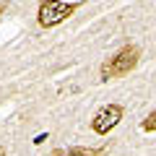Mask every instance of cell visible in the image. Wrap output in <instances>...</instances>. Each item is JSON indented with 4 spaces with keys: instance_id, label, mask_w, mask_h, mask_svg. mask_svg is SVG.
Wrapping results in <instances>:
<instances>
[{
    "instance_id": "obj_1",
    "label": "cell",
    "mask_w": 156,
    "mask_h": 156,
    "mask_svg": "<svg viewBox=\"0 0 156 156\" xmlns=\"http://www.w3.org/2000/svg\"><path fill=\"white\" fill-rule=\"evenodd\" d=\"M140 62V47L135 44H125L120 52H115L112 57H107L99 68L101 81H112V78H122L128 76L130 70H135Z\"/></svg>"
},
{
    "instance_id": "obj_2",
    "label": "cell",
    "mask_w": 156,
    "mask_h": 156,
    "mask_svg": "<svg viewBox=\"0 0 156 156\" xmlns=\"http://www.w3.org/2000/svg\"><path fill=\"white\" fill-rule=\"evenodd\" d=\"M78 11V3H62V0H42L37 11V23L42 29H52L60 26L62 21L73 16Z\"/></svg>"
},
{
    "instance_id": "obj_3",
    "label": "cell",
    "mask_w": 156,
    "mask_h": 156,
    "mask_svg": "<svg viewBox=\"0 0 156 156\" xmlns=\"http://www.w3.org/2000/svg\"><path fill=\"white\" fill-rule=\"evenodd\" d=\"M122 115H125L122 104H104L94 117H91V130H94L96 135H107L109 130H115L117 125H120Z\"/></svg>"
},
{
    "instance_id": "obj_4",
    "label": "cell",
    "mask_w": 156,
    "mask_h": 156,
    "mask_svg": "<svg viewBox=\"0 0 156 156\" xmlns=\"http://www.w3.org/2000/svg\"><path fill=\"white\" fill-rule=\"evenodd\" d=\"M104 148H86V146H73V148H62V156H99Z\"/></svg>"
},
{
    "instance_id": "obj_5",
    "label": "cell",
    "mask_w": 156,
    "mask_h": 156,
    "mask_svg": "<svg viewBox=\"0 0 156 156\" xmlns=\"http://www.w3.org/2000/svg\"><path fill=\"white\" fill-rule=\"evenodd\" d=\"M140 130H146V133H154V130H156V109L146 117L143 122H140Z\"/></svg>"
},
{
    "instance_id": "obj_6",
    "label": "cell",
    "mask_w": 156,
    "mask_h": 156,
    "mask_svg": "<svg viewBox=\"0 0 156 156\" xmlns=\"http://www.w3.org/2000/svg\"><path fill=\"white\" fill-rule=\"evenodd\" d=\"M3 13H5V3H0V16H3Z\"/></svg>"
},
{
    "instance_id": "obj_7",
    "label": "cell",
    "mask_w": 156,
    "mask_h": 156,
    "mask_svg": "<svg viewBox=\"0 0 156 156\" xmlns=\"http://www.w3.org/2000/svg\"><path fill=\"white\" fill-rule=\"evenodd\" d=\"M0 156H5V148H3V146H0Z\"/></svg>"
}]
</instances>
